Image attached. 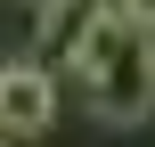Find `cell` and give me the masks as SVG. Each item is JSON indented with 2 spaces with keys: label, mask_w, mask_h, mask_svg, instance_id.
Instances as JSON below:
<instances>
[{
  "label": "cell",
  "mask_w": 155,
  "mask_h": 147,
  "mask_svg": "<svg viewBox=\"0 0 155 147\" xmlns=\"http://www.w3.org/2000/svg\"><path fill=\"white\" fill-rule=\"evenodd\" d=\"M74 74H82V90H90V106L106 123L155 115V41H147V25H131L114 0L74 25Z\"/></svg>",
  "instance_id": "1"
},
{
  "label": "cell",
  "mask_w": 155,
  "mask_h": 147,
  "mask_svg": "<svg viewBox=\"0 0 155 147\" xmlns=\"http://www.w3.org/2000/svg\"><path fill=\"white\" fill-rule=\"evenodd\" d=\"M57 123V74L49 57H8L0 65V131L8 139H41Z\"/></svg>",
  "instance_id": "2"
},
{
  "label": "cell",
  "mask_w": 155,
  "mask_h": 147,
  "mask_svg": "<svg viewBox=\"0 0 155 147\" xmlns=\"http://www.w3.org/2000/svg\"><path fill=\"white\" fill-rule=\"evenodd\" d=\"M114 8H123L131 25H147V33H155V0H114Z\"/></svg>",
  "instance_id": "3"
},
{
  "label": "cell",
  "mask_w": 155,
  "mask_h": 147,
  "mask_svg": "<svg viewBox=\"0 0 155 147\" xmlns=\"http://www.w3.org/2000/svg\"><path fill=\"white\" fill-rule=\"evenodd\" d=\"M25 8H33V16H57V8H74V0H25Z\"/></svg>",
  "instance_id": "4"
}]
</instances>
